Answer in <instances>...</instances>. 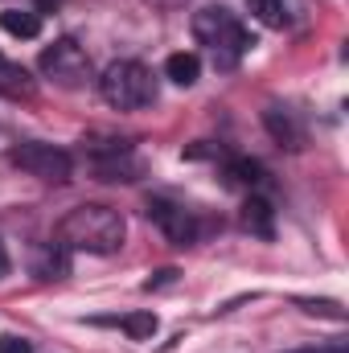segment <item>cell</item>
<instances>
[{"mask_svg": "<svg viewBox=\"0 0 349 353\" xmlns=\"http://www.w3.org/2000/svg\"><path fill=\"white\" fill-rule=\"evenodd\" d=\"M128 239V222L115 205L103 201H83L74 205L62 222H58V243L70 251H87V255H115Z\"/></svg>", "mask_w": 349, "mask_h": 353, "instance_id": "1", "label": "cell"}, {"mask_svg": "<svg viewBox=\"0 0 349 353\" xmlns=\"http://www.w3.org/2000/svg\"><path fill=\"white\" fill-rule=\"evenodd\" d=\"M193 37L214 54L218 70H235L251 54V46H255V37L239 25V17L218 8V4H206V8L193 12Z\"/></svg>", "mask_w": 349, "mask_h": 353, "instance_id": "2", "label": "cell"}, {"mask_svg": "<svg viewBox=\"0 0 349 353\" xmlns=\"http://www.w3.org/2000/svg\"><path fill=\"white\" fill-rule=\"evenodd\" d=\"M99 94L107 107L115 111H140L148 103H157V79L144 62H111L103 74H99Z\"/></svg>", "mask_w": 349, "mask_h": 353, "instance_id": "3", "label": "cell"}, {"mask_svg": "<svg viewBox=\"0 0 349 353\" xmlns=\"http://www.w3.org/2000/svg\"><path fill=\"white\" fill-rule=\"evenodd\" d=\"M37 70H41L54 87H66V90H79V87H87L90 79H94L87 50H83L79 41H70V37L46 46L41 58H37Z\"/></svg>", "mask_w": 349, "mask_h": 353, "instance_id": "4", "label": "cell"}, {"mask_svg": "<svg viewBox=\"0 0 349 353\" xmlns=\"http://www.w3.org/2000/svg\"><path fill=\"white\" fill-rule=\"evenodd\" d=\"M8 165H12V169H21L25 176L50 181V185H62V181H70V173H74V161H70V152H66V148L37 144V140L17 144V148L8 152Z\"/></svg>", "mask_w": 349, "mask_h": 353, "instance_id": "5", "label": "cell"}, {"mask_svg": "<svg viewBox=\"0 0 349 353\" xmlns=\"http://www.w3.org/2000/svg\"><path fill=\"white\" fill-rule=\"evenodd\" d=\"M144 214H148V222H157V230H161L173 247L197 243V218H193V210L177 205V201H169V197H152Z\"/></svg>", "mask_w": 349, "mask_h": 353, "instance_id": "6", "label": "cell"}, {"mask_svg": "<svg viewBox=\"0 0 349 353\" xmlns=\"http://www.w3.org/2000/svg\"><path fill=\"white\" fill-rule=\"evenodd\" d=\"M33 275L37 279H66L70 275V247H62V243H37L33 247Z\"/></svg>", "mask_w": 349, "mask_h": 353, "instance_id": "7", "label": "cell"}, {"mask_svg": "<svg viewBox=\"0 0 349 353\" xmlns=\"http://www.w3.org/2000/svg\"><path fill=\"white\" fill-rule=\"evenodd\" d=\"M263 123H267V132H271L275 144H283V148H300V144H304V128L296 123V111H288V107H267V111H263Z\"/></svg>", "mask_w": 349, "mask_h": 353, "instance_id": "8", "label": "cell"}, {"mask_svg": "<svg viewBox=\"0 0 349 353\" xmlns=\"http://www.w3.org/2000/svg\"><path fill=\"white\" fill-rule=\"evenodd\" d=\"M243 230L247 234H255V239H275V210H271V201L267 197H247L243 201Z\"/></svg>", "mask_w": 349, "mask_h": 353, "instance_id": "9", "label": "cell"}, {"mask_svg": "<svg viewBox=\"0 0 349 353\" xmlns=\"http://www.w3.org/2000/svg\"><path fill=\"white\" fill-rule=\"evenodd\" d=\"M0 29L12 33V37H21V41H33L41 33V17L29 12V8H4L0 12Z\"/></svg>", "mask_w": 349, "mask_h": 353, "instance_id": "10", "label": "cell"}, {"mask_svg": "<svg viewBox=\"0 0 349 353\" xmlns=\"http://www.w3.org/2000/svg\"><path fill=\"white\" fill-rule=\"evenodd\" d=\"M165 79H173L177 87H193L197 79H201V58L197 54H169L165 58Z\"/></svg>", "mask_w": 349, "mask_h": 353, "instance_id": "11", "label": "cell"}, {"mask_svg": "<svg viewBox=\"0 0 349 353\" xmlns=\"http://www.w3.org/2000/svg\"><path fill=\"white\" fill-rule=\"evenodd\" d=\"M0 94L29 99V94H33V79H29V70L17 66V62H4V58H0Z\"/></svg>", "mask_w": 349, "mask_h": 353, "instance_id": "12", "label": "cell"}, {"mask_svg": "<svg viewBox=\"0 0 349 353\" xmlns=\"http://www.w3.org/2000/svg\"><path fill=\"white\" fill-rule=\"evenodd\" d=\"M119 329H123L132 341H152L157 329H161V321H157V312H128V316L119 321Z\"/></svg>", "mask_w": 349, "mask_h": 353, "instance_id": "13", "label": "cell"}, {"mask_svg": "<svg viewBox=\"0 0 349 353\" xmlns=\"http://www.w3.org/2000/svg\"><path fill=\"white\" fill-rule=\"evenodd\" d=\"M247 8H251V17L267 25V29H283L288 25V12H283V0H247Z\"/></svg>", "mask_w": 349, "mask_h": 353, "instance_id": "14", "label": "cell"}, {"mask_svg": "<svg viewBox=\"0 0 349 353\" xmlns=\"http://www.w3.org/2000/svg\"><path fill=\"white\" fill-rule=\"evenodd\" d=\"M226 176H230V181H235V185H263V165L259 161H247V157H243V161H230V165H226Z\"/></svg>", "mask_w": 349, "mask_h": 353, "instance_id": "15", "label": "cell"}, {"mask_svg": "<svg viewBox=\"0 0 349 353\" xmlns=\"http://www.w3.org/2000/svg\"><path fill=\"white\" fill-rule=\"evenodd\" d=\"M300 308H304V312H312V316H317V312H321V316H333V321H341V316H346L337 300H300Z\"/></svg>", "mask_w": 349, "mask_h": 353, "instance_id": "16", "label": "cell"}, {"mask_svg": "<svg viewBox=\"0 0 349 353\" xmlns=\"http://www.w3.org/2000/svg\"><path fill=\"white\" fill-rule=\"evenodd\" d=\"M0 353H33V345H29L25 337L8 333V337H0Z\"/></svg>", "mask_w": 349, "mask_h": 353, "instance_id": "17", "label": "cell"}, {"mask_svg": "<svg viewBox=\"0 0 349 353\" xmlns=\"http://www.w3.org/2000/svg\"><path fill=\"white\" fill-rule=\"evenodd\" d=\"M173 279H177V271H173V267H165V271H157V279H148L144 288L152 292V288H165V283H173Z\"/></svg>", "mask_w": 349, "mask_h": 353, "instance_id": "18", "label": "cell"}, {"mask_svg": "<svg viewBox=\"0 0 349 353\" xmlns=\"http://www.w3.org/2000/svg\"><path fill=\"white\" fill-rule=\"evenodd\" d=\"M288 353H346V345H308V350H288Z\"/></svg>", "mask_w": 349, "mask_h": 353, "instance_id": "19", "label": "cell"}, {"mask_svg": "<svg viewBox=\"0 0 349 353\" xmlns=\"http://www.w3.org/2000/svg\"><path fill=\"white\" fill-rule=\"evenodd\" d=\"M8 275V251H4V243H0V279Z\"/></svg>", "mask_w": 349, "mask_h": 353, "instance_id": "20", "label": "cell"}]
</instances>
